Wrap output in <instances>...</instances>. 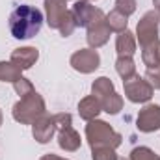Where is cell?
Wrapping results in <instances>:
<instances>
[{
	"label": "cell",
	"mask_w": 160,
	"mask_h": 160,
	"mask_svg": "<svg viewBox=\"0 0 160 160\" xmlns=\"http://www.w3.org/2000/svg\"><path fill=\"white\" fill-rule=\"evenodd\" d=\"M45 114V101L38 91L21 97V101L13 106V119L22 125H34Z\"/></svg>",
	"instance_id": "3957f363"
},
{
	"label": "cell",
	"mask_w": 160,
	"mask_h": 160,
	"mask_svg": "<svg viewBox=\"0 0 160 160\" xmlns=\"http://www.w3.org/2000/svg\"><path fill=\"white\" fill-rule=\"evenodd\" d=\"M91 151H93L91 155L93 160H119V157L116 155V149L112 147H95Z\"/></svg>",
	"instance_id": "7402d4cb"
},
{
	"label": "cell",
	"mask_w": 160,
	"mask_h": 160,
	"mask_svg": "<svg viewBox=\"0 0 160 160\" xmlns=\"http://www.w3.org/2000/svg\"><path fill=\"white\" fill-rule=\"evenodd\" d=\"M2 119H4V118H2V112H0V125H2Z\"/></svg>",
	"instance_id": "83f0119b"
},
{
	"label": "cell",
	"mask_w": 160,
	"mask_h": 160,
	"mask_svg": "<svg viewBox=\"0 0 160 160\" xmlns=\"http://www.w3.org/2000/svg\"><path fill=\"white\" fill-rule=\"evenodd\" d=\"M71 13L75 17V22L77 26H84L88 28L91 24V21L95 19V15L99 13V8L91 6L88 0H75L73 8H71Z\"/></svg>",
	"instance_id": "8fae6325"
},
{
	"label": "cell",
	"mask_w": 160,
	"mask_h": 160,
	"mask_svg": "<svg viewBox=\"0 0 160 160\" xmlns=\"http://www.w3.org/2000/svg\"><path fill=\"white\" fill-rule=\"evenodd\" d=\"M69 62H71V67L75 71H78L82 75H89L99 67L101 58H99V52L93 48H80L71 56Z\"/></svg>",
	"instance_id": "9c48e42d"
},
{
	"label": "cell",
	"mask_w": 160,
	"mask_h": 160,
	"mask_svg": "<svg viewBox=\"0 0 160 160\" xmlns=\"http://www.w3.org/2000/svg\"><path fill=\"white\" fill-rule=\"evenodd\" d=\"M119 160H125V158H119Z\"/></svg>",
	"instance_id": "f1b7e54d"
},
{
	"label": "cell",
	"mask_w": 160,
	"mask_h": 160,
	"mask_svg": "<svg viewBox=\"0 0 160 160\" xmlns=\"http://www.w3.org/2000/svg\"><path fill=\"white\" fill-rule=\"evenodd\" d=\"M158 26H160V15H158V11H155V9L147 11L140 19L138 28H136V38L140 41L142 48L151 47V45H160Z\"/></svg>",
	"instance_id": "8992f818"
},
{
	"label": "cell",
	"mask_w": 160,
	"mask_h": 160,
	"mask_svg": "<svg viewBox=\"0 0 160 160\" xmlns=\"http://www.w3.org/2000/svg\"><path fill=\"white\" fill-rule=\"evenodd\" d=\"M77 28V22H75V17H73V13H71V9H67V13L63 15V19H62V22H60V26H58V30H60V34L63 36V38H69L71 34H73V30Z\"/></svg>",
	"instance_id": "ffe728a7"
},
{
	"label": "cell",
	"mask_w": 160,
	"mask_h": 160,
	"mask_svg": "<svg viewBox=\"0 0 160 160\" xmlns=\"http://www.w3.org/2000/svg\"><path fill=\"white\" fill-rule=\"evenodd\" d=\"M43 26V13L34 6H19L9 15V32L15 39H30L39 34Z\"/></svg>",
	"instance_id": "6da1fadb"
},
{
	"label": "cell",
	"mask_w": 160,
	"mask_h": 160,
	"mask_svg": "<svg viewBox=\"0 0 160 160\" xmlns=\"http://www.w3.org/2000/svg\"><path fill=\"white\" fill-rule=\"evenodd\" d=\"M138 130L155 132L160 128V104H147L138 114Z\"/></svg>",
	"instance_id": "30bf717a"
},
{
	"label": "cell",
	"mask_w": 160,
	"mask_h": 160,
	"mask_svg": "<svg viewBox=\"0 0 160 160\" xmlns=\"http://www.w3.org/2000/svg\"><path fill=\"white\" fill-rule=\"evenodd\" d=\"M153 4H155V8H157V11H158V15H160V0H153Z\"/></svg>",
	"instance_id": "4316f807"
},
{
	"label": "cell",
	"mask_w": 160,
	"mask_h": 160,
	"mask_svg": "<svg viewBox=\"0 0 160 160\" xmlns=\"http://www.w3.org/2000/svg\"><path fill=\"white\" fill-rule=\"evenodd\" d=\"M116 71H118V75L123 78V82L132 78L136 75V65H134L132 56H119L118 62H116Z\"/></svg>",
	"instance_id": "e0dca14e"
},
{
	"label": "cell",
	"mask_w": 160,
	"mask_h": 160,
	"mask_svg": "<svg viewBox=\"0 0 160 160\" xmlns=\"http://www.w3.org/2000/svg\"><path fill=\"white\" fill-rule=\"evenodd\" d=\"M116 50L119 56H132L136 52V39H134V34L125 30L118 36L116 41Z\"/></svg>",
	"instance_id": "2e32d148"
},
{
	"label": "cell",
	"mask_w": 160,
	"mask_h": 160,
	"mask_svg": "<svg viewBox=\"0 0 160 160\" xmlns=\"http://www.w3.org/2000/svg\"><path fill=\"white\" fill-rule=\"evenodd\" d=\"M56 132H58V145L63 151H77L82 143L80 134L73 128V118L71 114H56Z\"/></svg>",
	"instance_id": "5b68a950"
},
{
	"label": "cell",
	"mask_w": 160,
	"mask_h": 160,
	"mask_svg": "<svg viewBox=\"0 0 160 160\" xmlns=\"http://www.w3.org/2000/svg\"><path fill=\"white\" fill-rule=\"evenodd\" d=\"M110 26L106 24V15L99 9V13L95 15V19L91 21V24L88 26V43L91 48H99L102 45H106L108 39H110Z\"/></svg>",
	"instance_id": "ba28073f"
},
{
	"label": "cell",
	"mask_w": 160,
	"mask_h": 160,
	"mask_svg": "<svg viewBox=\"0 0 160 160\" xmlns=\"http://www.w3.org/2000/svg\"><path fill=\"white\" fill-rule=\"evenodd\" d=\"M39 160H67V158H62V157H58V155H43Z\"/></svg>",
	"instance_id": "484cf974"
},
{
	"label": "cell",
	"mask_w": 160,
	"mask_h": 160,
	"mask_svg": "<svg viewBox=\"0 0 160 160\" xmlns=\"http://www.w3.org/2000/svg\"><path fill=\"white\" fill-rule=\"evenodd\" d=\"M38 58H39V52H38L36 47H21V48H15V50L11 52V62H13L21 71L30 69V67L38 62Z\"/></svg>",
	"instance_id": "4fadbf2b"
},
{
	"label": "cell",
	"mask_w": 160,
	"mask_h": 160,
	"mask_svg": "<svg viewBox=\"0 0 160 160\" xmlns=\"http://www.w3.org/2000/svg\"><path fill=\"white\" fill-rule=\"evenodd\" d=\"M13 88H15V91L19 93V97H24V95H28V93L36 91V89H34V86H32V82H30L28 78H24V77H21V78L17 80V82L13 84Z\"/></svg>",
	"instance_id": "cb8c5ba5"
},
{
	"label": "cell",
	"mask_w": 160,
	"mask_h": 160,
	"mask_svg": "<svg viewBox=\"0 0 160 160\" xmlns=\"http://www.w3.org/2000/svg\"><path fill=\"white\" fill-rule=\"evenodd\" d=\"M32 134L39 143H48L52 140V136L56 134V123L54 116H41L39 119L32 125Z\"/></svg>",
	"instance_id": "7c38bea8"
},
{
	"label": "cell",
	"mask_w": 160,
	"mask_h": 160,
	"mask_svg": "<svg viewBox=\"0 0 160 160\" xmlns=\"http://www.w3.org/2000/svg\"><path fill=\"white\" fill-rule=\"evenodd\" d=\"M101 112H102L101 102H99L93 95L84 97V99L78 102V114H80V118H82V119H86V121L97 119V116H99Z\"/></svg>",
	"instance_id": "9a60e30c"
},
{
	"label": "cell",
	"mask_w": 160,
	"mask_h": 160,
	"mask_svg": "<svg viewBox=\"0 0 160 160\" xmlns=\"http://www.w3.org/2000/svg\"><path fill=\"white\" fill-rule=\"evenodd\" d=\"M45 9H47V22H48V26L58 30L63 15L67 13L65 0H45Z\"/></svg>",
	"instance_id": "5bb4252c"
},
{
	"label": "cell",
	"mask_w": 160,
	"mask_h": 160,
	"mask_svg": "<svg viewBox=\"0 0 160 160\" xmlns=\"http://www.w3.org/2000/svg\"><path fill=\"white\" fill-rule=\"evenodd\" d=\"M91 95L101 102V108H102V112H106V114L116 116V114H119L121 108H123V99H121V95L116 93L112 80L106 78V77H99V78L93 82V86H91Z\"/></svg>",
	"instance_id": "277c9868"
},
{
	"label": "cell",
	"mask_w": 160,
	"mask_h": 160,
	"mask_svg": "<svg viewBox=\"0 0 160 160\" xmlns=\"http://www.w3.org/2000/svg\"><path fill=\"white\" fill-rule=\"evenodd\" d=\"M130 160H160V157L149 147H136L130 151Z\"/></svg>",
	"instance_id": "44dd1931"
},
{
	"label": "cell",
	"mask_w": 160,
	"mask_h": 160,
	"mask_svg": "<svg viewBox=\"0 0 160 160\" xmlns=\"http://www.w3.org/2000/svg\"><path fill=\"white\" fill-rule=\"evenodd\" d=\"M106 24L110 26V30L112 32H118V34H121V32H125L127 30V24H128V21H127V17L125 15H121L119 11H110L108 15H106Z\"/></svg>",
	"instance_id": "d6986e66"
},
{
	"label": "cell",
	"mask_w": 160,
	"mask_h": 160,
	"mask_svg": "<svg viewBox=\"0 0 160 160\" xmlns=\"http://www.w3.org/2000/svg\"><path fill=\"white\" fill-rule=\"evenodd\" d=\"M86 140L91 149L95 147H119L121 145V134L116 132L106 121L101 119H91L86 125Z\"/></svg>",
	"instance_id": "7a4b0ae2"
},
{
	"label": "cell",
	"mask_w": 160,
	"mask_h": 160,
	"mask_svg": "<svg viewBox=\"0 0 160 160\" xmlns=\"http://www.w3.org/2000/svg\"><path fill=\"white\" fill-rule=\"evenodd\" d=\"M88 2H89V0H88Z\"/></svg>",
	"instance_id": "f546056e"
},
{
	"label": "cell",
	"mask_w": 160,
	"mask_h": 160,
	"mask_svg": "<svg viewBox=\"0 0 160 160\" xmlns=\"http://www.w3.org/2000/svg\"><path fill=\"white\" fill-rule=\"evenodd\" d=\"M116 11L128 17L136 11V0H116Z\"/></svg>",
	"instance_id": "603a6c76"
},
{
	"label": "cell",
	"mask_w": 160,
	"mask_h": 160,
	"mask_svg": "<svg viewBox=\"0 0 160 160\" xmlns=\"http://www.w3.org/2000/svg\"><path fill=\"white\" fill-rule=\"evenodd\" d=\"M21 69L9 60V62H0V80L2 82H17L21 78Z\"/></svg>",
	"instance_id": "ac0fdd59"
},
{
	"label": "cell",
	"mask_w": 160,
	"mask_h": 160,
	"mask_svg": "<svg viewBox=\"0 0 160 160\" xmlns=\"http://www.w3.org/2000/svg\"><path fill=\"white\" fill-rule=\"evenodd\" d=\"M123 86H125V97L130 102H147V101H151L153 91H155V88L149 84V80L142 78L140 75H134L132 78L125 80Z\"/></svg>",
	"instance_id": "52a82bcc"
},
{
	"label": "cell",
	"mask_w": 160,
	"mask_h": 160,
	"mask_svg": "<svg viewBox=\"0 0 160 160\" xmlns=\"http://www.w3.org/2000/svg\"><path fill=\"white\" fill-rule=\"evenodd\" d=\"M145 77H147L149 84H151L155 89H160V65L158 67H153V69H147Z\"/></svg>",
	"instance_id": "d4e9b609"
}]
</instances>
